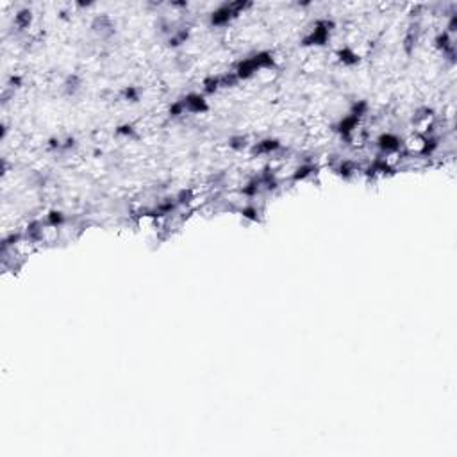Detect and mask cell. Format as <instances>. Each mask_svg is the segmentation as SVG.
Segmentation results:
<instances>
[{"mask_svg": "<svg viewBox=\"0 0 457 457\" xmlns=\"http://www.w3.org/2000/svg\"><path fill=\"white\" fill-rule=\"evenodd\" d=\"M402 145V141L398 140L397 136H393V134H384V136L379 140V147L382 150H386V152H395V150H398Z\"/></svg>", "mask_w": 457, "mask_h": 457, "instance_id": "6da1fadb", "label": "cell"}]
</instances>
